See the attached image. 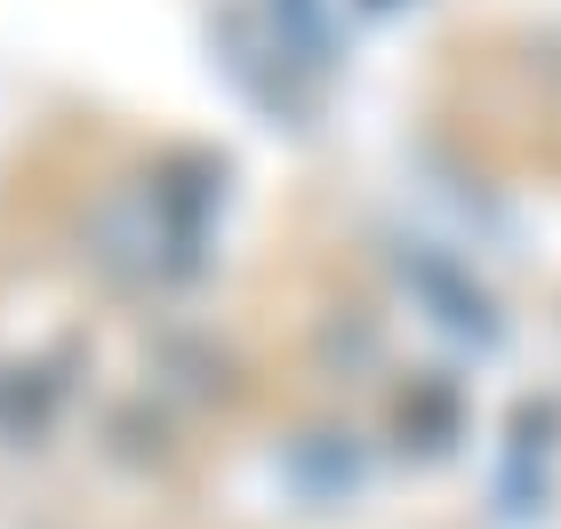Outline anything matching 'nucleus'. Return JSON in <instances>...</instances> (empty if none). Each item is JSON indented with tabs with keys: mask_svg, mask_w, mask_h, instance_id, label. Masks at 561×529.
I'll use <instances>...</instances> for the list:
<instances>
[{
	"mask_svg": "<svg viewBox=\"0 0 561 529\" xmlns=\"http://www.w3.org/2000/svg\"><path fill=\"white\" fill-rule=\"evenodd\" d=\"M89 265L121 289H176L209 257V185L176 169H137L89 209Z\"/></svg>",
	"mask_w": 561,
	"mask_h": 529,
	"instance_id": "nucleus-1",
	"label": "nucleus"
}]
</instances>
